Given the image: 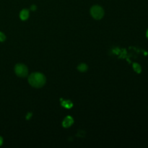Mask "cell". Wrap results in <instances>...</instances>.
<instances>
[{"instance_id":"obj_1","label":"cell","mask_w":148,"mask_h":148,"mask_svg":"<svg viewBox=\"0 0 148 148\" xmlns=\"http://www.w3.org/2000/svg\"><path fill=\"white\" fill-rule=\"evenodd\" d=\"M28 82L34 88H41L46 83V77L41 73L34 72L28 77Z\"/></svg>"},{"instance_id":"obj_2","label":"cell","mask_w":148,"mask_h":148,"mask_svg":"<svg viewBox=\"0 0 148 148\" xmlns=\"http://www.w3.org/2000/svg\"><path fill=\"white\" fill-rule=\"evenodd\" d=\"M90 14L95 20H101L104 15L103 9L98 5H95L91 7Z\"/></svg>"},{"instance_id":"obj_3","label":"cell","mask_w":148,"mask_h":148,"mask_svg":"<svg viewBox=\"0 0 148 148\" xmlns=\"http://www.w3.org/2000/svg\"><path fill=\"white\" fill-rule=\"evenodd\" d=\"M14 72L18 77H25L28 74V69L25 65L23 64H17L14 67Z\"/></svg>"},{"instance_id":"obj_4","label":"cell","mask_w":148,"mask_h":148,"mask_svg":"<svg viewBox=\"0 0 148 148\" xmlns=\"http://www.w3.org/2000/svg\"><path fill=\"white\" fill-rule=\"evenodd\" d=\"M74 123V120L72 117L71 116H66V118L64 119L63 122H62V125L65 128H68V127H71L72 124Z\"/></svg>"},{"instance_id":"obj_5","label":"cell","mask_w":148,"mask_h":148,"mask_svg":"<svg viewBox=\"0 0 148 148\" xmlns=\"http://www.w3.org/2000/svg\"><path fill=\"white\" fill-rule=\"evenodd\" d=\"M20 17L22 20H26L29 17V11L27 10H23L20 12Z\"/></svg>"},{"instance_id":"obj_6","label":"cell","mask_w":148,"mask_h":148,"mask_svg":"<svg viewBox=\"0 0 148 148\" xmlns=\"http://www.w3.org/2000/svg\"><path fill=\"white\" fill-rule=\"evenodd\" d=\"M133 69H134V70L137 73H138V74L141 73L142 68H141V66H140L139 64H137V63L133 64Z\"/></svg>"},{"instance_id":"obj_7","label":"cell","mask_w":148,"mask_h":148,"mask_svg":"<svg viewBox=\"0 0 148 148\" xmlns=\"http://www.w3.org/2000/svg\"><path fill=\"white\" fill-rule=\"evenodd\" d=\"M78 70L80 71V72H86L87 69H88V66H87L85 64H81L78 66Z\"/></svg>"},{"instance_id":"obj_8","label":"cell","mask_w":148,"mask_h":148,"mask_svg":"<svg viewBox=\"0 0 148 148\" xmlns=\"http://www.w3.org/2000/svg\"><path fill=\"white\" fill-rule=\"evenodd\" d=\"M62 105L66 108H70L72 106V103L70 101H64V102L62 103Z\"/></svg>"},{"instance_id":"obj_9","label":"cell","mask_w":148,"mask_h":148,"mask_svg":"<svg viewBox=\"0 0 148 148\" xmlns=\"http://www.w3.org/2000/svg\"><path fill=\"white\" fill-rule=\"evenodd\" d=\"M5 39H6L5 35H4L3 33H1V32H0V41L1 42L4 41Z\"/></svg>"},{"instance_id":"obj_10","label":"cell","mask_w":148,"mask_h":148,"mask_svg":"<svg viewBox=\"0 0 148 148\" xmlns=\"http://www.w3.org/2000/svg\"><path fill=\"white\" fill-rule=\"evenodd\" d=\"M31 10H33V11H34V10H36V5H33V6H31Z\"/></svg>"},{"instance_id":"obj_11","label":"cell","mask_w":148,"mask_h":148,"mask_svg":"<svg viewBox=\"0 0 148 148\" xmlns=\"http://www.w3.org/2000/svg\"><path fill=\"white\" fill-rule=\"evenodd\" d=\"M1 143H2V139H1V137H0V145H1Z\"/></svg>"},{"instance_id":"obj_12","label":"cell","mask_w":148,"mask_h":148,"mask_svg":"<svg viewBox=\"0 0 148 148\" xmlns=\"http://www.w3.org/2000/svg\"><path fill=\"white\" fill-rule=\"evenodd\" d=\"M146 36H147V38H148V30H147V33H146Z\"/></svg>"}]
</instances>
